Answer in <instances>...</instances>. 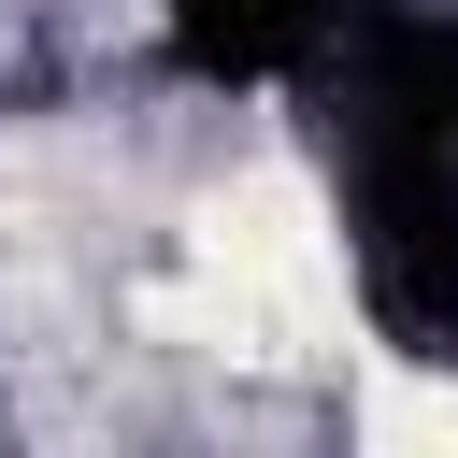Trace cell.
Returning a JSON list of instances; mask_svg holds the SVG:
<instances>
[{"label": "cell", "instance_id": "cell-1", "mask_svg": "<svg viewBox=\"0 0 458 458\" xmlns=\"http://www.w3.org/2000/svg\"><path fill=\"white\" fill-rule=\"evenodd\" d=\"M344 172V258L401 358L458 372V143H329Z\"/></svg>", "mask_w": 458, "mask_h": 458}, {"label": "cell", "instance_id": "cell-2", "mask_svg": "<svg viewBox=\"0 0 458 458\" xmlns=\"http://www.w3.org/2000/svg\"><path fill=\"white\" fill-rule=\"evenodd\" d=\"M315 86L329 143H458V0H358Z\"/></svg>", "mask_w": 458, "mask_h": 458}, {"label": "cell", "instance_id": "cell-3", "mask_svg": "<svg viewBox=\"0 0 458 458\" xmlns=\"http://www.w3.org/2000/svg\"><path fill=\"white\" fill-rule=\"evenodd\" d=\"M358 0H157V43L186 86H315Z\"/></svg>", "mask_w": 458, "mask_h": 458}]
</instances>
